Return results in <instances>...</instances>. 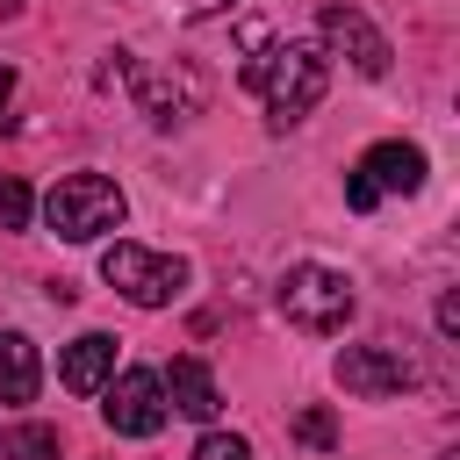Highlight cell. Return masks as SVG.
Instances as JSON below:
<instances>
[{"label":"cell","instance_id":"11","mask_svg":"<svg viewBox=\"0 0 460 460\" xmlns=\"http://www.w3.org/2000/svg\"><path fill=\"white\" fill-rule=\"evenodd\" d=\"M158 388H165V410H180V417H194V424H208V417L223 410V388H216V374H208L201 359H172V367L158 374Z\"/></svg>","mask_w":460,"mask_h":460},{"label":"cell","instance_id":"17","mask_svg":"<svg viewBox=\"0 0 460 460\" xmlns=\"http://www.w3.org/2000/svg\"><path fill=\"white\" fill-rule=\"evenodd\" d=\"M374 201H381V194H374V187H367V180H359V172H345V208H359V216H367V208H374Z\"/></svg>","mask_w":460,"mask_h":460},{"label":"cell","instance_id":"15","mask_svg":"<svg viewBox=\"0 0 460 460\" xmlns=\"http://www.w3.org/2000/svg\"><path fill=\"white\" fill-rule=\"evenodd\" d=\"M194 460H252V446H244L237 431H208V438L194 446Z\"/></svg>","mask_w":460,"mask_h":460},{"label":"cell","instance_id":"12","mask_svg":"<svg viewBox=\"0 0 460 460\" xmlns=\"http://www.w3.org/2000/svg\"><path fill=\"white\" fill-rule=\"evenodd\" d=\"M43 388V352L29 331H0V402H36Z\"/></svg>","mask_w":460,"mask_h":460},{"label":"cell","instance_id":"21","mask_svg":"<svg viewBox=\"0 0 460 460\" xmlns=\"http://www.w3.org/2000/svg\"><path fill=\"white\" fill-rule=\"evenodd\" d=\"M22 7H29V0H0V14H22Z\"/></svg>","mask_w":460,"mask_h":460},{"label":"cell","instance_id":"16","mask_svg":"<svg viewBox=\"0 0 460 460\" xmlns=\"http://www.w3.org/2000/svg\"><path fill=\"white\" fill-rule=\"evenodd\" d=\"M295 438H302V446H331V438H338L331 410H302V417H295Z\"/></svg>","mask_w":460,"mask_h":460},{"label":"cell","instance_id":"6","mask_svg":"<svg viewBox=\"0 0 460 460\" xmlns=\"http://www.w3.org/2000/svg\"><path fill=\"white\" fill-rule=\"evenodd\" d=\"M101 395H108V402H101V417H108V431H122V438H151V431L165 424V388H158V374H151V367L115 374Z\"/></svg>","mask_w":460,"mask_h":460},{"label":"cell","instance_id":"9","mask_svg":"<svg viewBox=\"0 0 460 460\" xmlns=\"http://www.w3.org/2000/svg\"><path fill=\"white\" fill-rule=\"evenodd\" d=\"M374 194H417L424 187V144H410V137H381V144H367V158L352 165Z\"/></svg>","mask_w":460,"mask_h":460},{"label":"cell","instance_id":"10","mask_svg":"<svg viewBox=\"0 0 460 460\" xmlns=\"http://www.w3.org/2000/svg\"><path fill=\"white\" fill-rule=\"evenodd\" d=\"M58 381H65L72 395H101V388L115 381V338H108V331H79V338L65 345Z\"/></svg>","mask_w":460,"mask_h":460},{"label":"cell","instance_id":"7","mask_svg":"<svg viewBox=\"0 0 460 460\" xmlns=\"http://www.w3.org/2000/svg\"><path fill=\"white\" fill-rule=\"evenodd\" d=\"M129 93H137V108L151 115V122H180V115H194L201 108V72H187V65H137L129 72Z\"/></svg>","mask_w":460,"mask_h":460},{"label":"cell","instance_id":"14","mask_svg":"<svg viewBox=\"0 0 460 460\" xmlns=\"http://www.w3.org/2000/svg\"><path fill=\"white\" fill-rule=\"evenodd\" d=\"M29 216H36V194L14 172H0V230H29Z\"/></svg>","mask_w":460,"mask_h":460},{"label":"cell","instance_id":"22","mask_svg":"<svg viewBox=\"0 0 460 460\" xmlns=\"http://www.w3.org/2000/svg\"><path fill=\"white\" fill-rule=\"evenodd\" d=\"M438 460H460V453H438Z\"/></svg>","mask_w":460,"mask_h":460},{"label":"cell","instance_id":"18","mask_svg":"<svg viewBox=\"0 0 460 460\" xmlns=\"http://www.w3.org/2000/svg\"><path fill=\"white\" fill-rule=\"evenodd\" d=\"M438 331L460 338V295H438Z\"/></svg>","mask_w":460,"mask_h":460},{"label":"cell","instance_id":"5","mask_svg":"<svg viewBox=\"0 0 460 460\" xmlns=\"http://www.w3.org/2000/svg\"><path fill=\"white\" fill-rule=\"evenodd\" d=\"M331 374H338V388H345V395H359V402L402 395V388L417 381V367H410L395 345H345V352L331 359Z\"/></svg>","mask_w":460,"mask_h":460},{"label":"cell","instance_id":"1","mask_svg":"<svg viewBox=\"0 0 460 460\" xmlns=\"http://www.w3.org/2000/svg\"><path fill=\"white\" fill-rule=\"evenodd\" d=\"M244 79L259 86L266 122H273V129H295V122L323 101V86H331V58H323V43L280 36V43H266V50L252 58V72H244Z\"/></svg>","mask_w":460,"mask_h":460},{"label":"cell","instance_id":"19","mask_svg":"<svg viewBox=\"0 0 460 460\" xmlns=\"http://www.w3.org/2000/svg\"><path fill=\"white\" fill-rule=\"evenodd\" d=\"M223 7H237V0H180L187 22H208V14H223Z\"/></svg>","mask_w":460,"mask_h":460},{"label":"cell","instance_id":"2","mask_svg":"<svg viewBox=\"0 0 460 460\" xmlns=\"http://www.w3.org/2000/svg\"><path fill=\"white\" fill-rule=\"evenodd\" d=\"M122 216H129V194H122L115 180H101V172H65V180L43 194V223H50L65 244H93V237L122 230Z\"/></svg>","mask_w":460,"mask_h":460},{"label":"cell","instance_id":"20","mask_svg":"<svg viewBox=\"0 0 460 460\" xmlns=\"http://www.w3.org/2000/svg\"><path fill=\"white\" fill-rule=\"evenodd\" d=\"M7 101H14V65H0V115H7Z\"/></svg>","mask_w":460,"mask_h":460},{"label":"cell","instance_id":"3","mask_svg":"<svg viewBox=\"0 0 460 460\" xmlns=\"http://www.w3.org/2000/svg\"><path fill=\"white\" fill-rule=\"evenodd\" d=\"M352 309H359L352 273H338V266H323V259H302V266H288V273H280V316H288L295 331L331 338V331H345V323H352Z\"/></svg>","mask_w":460,"mask_h":460},{"label":"cell","instance_id":"8","mask_svg":"<svg viewBox=\"0 0 460 460\" xmlns=\"http://www.w3.org/2000/svg\"><path fill=\"white\" fill-rule=\"evenodd\" d=\"M323 50H338L359 79H381L388 72V36L359 7H323Z\"/></svg>","mask_w":460,"mask_h":460},{"label":"cell","instance_id":"4","mask_svg":"<svg viewBox=\"0 0 460 460\" xmlns=\"http://www.w3.org/2000/svg\"><path fill=\"white\" fill-rule=\"evenodd\" d=\"M101 280L122 295V302H137V309H165L180 288H187V259L180 252H144V244H108L101 252Z\"/></svg>","mask_w":460,"mask_h":460},{"label":"cell","instance_id":"13","mask_svg":"<svg viewBox=\"0 0 460 460\" xmlns=\"http://www.w3.org/2000/svg\"><path fill=\"white\" fill-rule=\"evenodd\" d=\"M0 460H58V424H7Z\"/></svg>","mask_w":460,"mask_h":460}]
</instances>
